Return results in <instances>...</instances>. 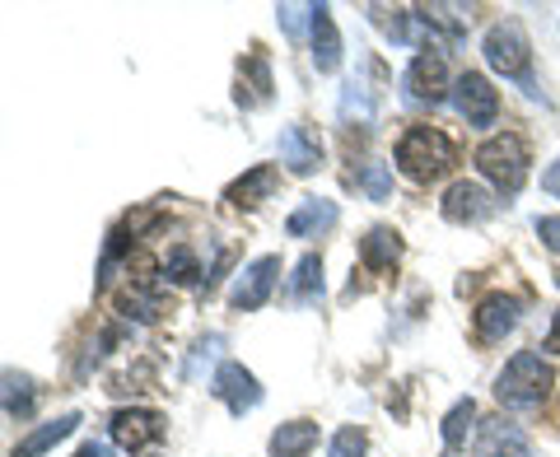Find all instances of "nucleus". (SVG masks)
I'll return each mask as SVG.
<instances>
[{"instance_id":"1","label":"nucleus","mask_w":560,"mask_h":457,"mask_svg":"<svg viewBox=\"0 0 560 457\" xmlns=\"http://www.w3.org/2000/svg\"><path fill=\"white\" fill-rule=\"evenodd\" d=\"M453 164H458V145H453L440 127H411L397 140V168L407 173L411 183L444 178V173H453Z\"/></svg>"},{"instance_id":"2","label":"nucleus","mask_w":560,"mask_h":457,"mask_svg":"<svg viewBox=\"0 0 560 457\" xmlns=\"http://www.w3.org/2000/svg\"><path fill=\"white\" fill-rule=\"evenodd\" d=\"M551 383L556 378H551L547 360L533 355V350H518V355L500 368L495 397H500V407H510V411H533L551 397Z\"/></svg>"},{"instance_id":"3","label":"nucleus","mask_w":560,"mask_h":457,"mask_svg":"<svg viewBox=\"0 0 560 457\" xmlns=\"http://www.w3.org/2000/svg\"><path fill=\"white\" fill-rule=\"evenodd\" d=\"M477 168L500 197H518V187L528 183V145H523V136H514V131L490 136L477 150Z\"/></svg>"},{"instance_id":"4","label":"nucleus","mask_w":560,"mask_h":457,"mask_svg":"<svg viewBox=\"0 0 560 457\" xmlns=\"http://www.w3.org/2000/svg\"><path fill=\"white\" fill-rule=\"evenodd\" d=\"M481 51H486V66L495 70V75L518 80L528 94H537L533 90V47H528V33H523L514 20H504V24L490 28Z\"/></svg>"},{"instance_id":"5","label":"nucleus","mask_w":560,"mask_h":457,"mask_svg":"<svg viewBox=\"0 0 560 457\" xmlns=\"http://www.w3.org/2000/svg\"><path fill=\"white\" fill-rule=\"evenodd\" d=\"M401 90H407L411 103H444L448 98V66H444V51H416L411 66L401 70Z\"/></svg>"},{"instance_id":"6","label":"nucleus","mask_w":560,"mask_h":457,"mask_svg":"<svg viewBox=\"0 0 560 457\" xmlns=\"http://www.w3.org/2000/svg\"><path fill=\"white\" fill-rule=\"evenodd\" d=\"M108 434H113V444H117V448H127V453H145V448H154V444H164L168 420H164L160 411H145V407L113 411Z\"/></svg>"},{"instance_id":"7","label":"nucleus","mask_w":560,"mask_h":457,"mask_svg":"<svg viewBox=\"0 0 560 457\" xmlns=\"http://www.w3.org/2000/svg\"><path fill=\"white\" fill-rule=\"evenodd\" d=\"M453 108L467 117V127H495L500 121V94L490 90V80L477 75V70H463L458 80H453Z\"/></svg>"},{"instance_id":"8","label":"nucleus","mask_w":560,"mask_h":457,"mask_svg":"<svg viewBox=\"0 0 560 457\" xmlns=\"http://www.w3.org/2000/svg\"><path fill=\"white\" fill-rule=\"evenodd\" d=\"M276 154H280V164H285V173H294V178H313V173L323 168V136L313 127H304V121H290L276 140Z\"/></svg>"},{"instance_id":"9","label":"nucleus","mask_w":560,"mask_h":457,"mask_svg":"<svg viewBox=\"0 0 560 457\" xmlns=\"http://www.w3.org/2000/svg\"><path fill=\"white\" fill-rule=\"evenodd\" d=\"M210 392H215L224 407H230V415H248V411L261 407V383L238 360H224L215 368V378H210Z\"/></svg>"},{"instance_id":"10","label":"nucleus","mask_w":560,"mask_h":457,"mask_svg":"<svg viewBox=\"0 0 560 457\" xmlns=\"http://www.w3.org/2000/svg\"><path fill=\"white\" fill-rule=\"evenodd\" d=\"M440 210H444L448 224H486L490 215H500V201L490 197L481 183H453V187L444 191Z\"/></svg>"},{"instance_id":"11","label":"nucleus","mask_w":560,"mask_h":457,"mask_svg":"<svg viewBox=\"0 0 560 457\" xmlns=\"http://www.w3.org/2000/svg\"><path fill=\"white\" fill-rule=\"evenodd\" d=\"M276 276H280V257H257V261H248V267L238 271L234 290H230V304H234L238 313H257V308L271 298Z\"/></svg>"},{"instance_id":"12","label":"nucleus","mask_w":560,"mask_h":457,"mask_svg":"<svg viewBox=\"0 0 560 457\" xmlns=\"http://www.w3.org/2000/svg\"><path fill=\"white\" fill-rule=\"evenodd\" d=\"M518 318H523V298L518 294H486L477 304V313H471V323H477V341H486V345L504 341L518 327Z\"/></svg>"},{"instance_id":"13","label":"nucleus","mask_w":560,"mask_h":457,"mask_svg":"<svg viewBox=\"0 0 560 457\" xmlns=\"http://www.w3.org/2000/svg\"><path fill=\"white\" fill-rule=\"evenodd\" d=\"M308 38H313V66H318V75H331V70L341 66V33H337V20H331L327 5H313Z\"/></svg>"},{"instance_id":"14","label":"nucleus","mask_w":560,"mask_h":457,"mask_svg":"<svg viewBox=\"0 0 560 457\" xmlns=\"http://www.w3.org/2000/svg\"><path fill=\"white\" fill-rule=\"evenodd\" d=\"M75 425H80V415L75 411H66V415H57V420H47V425H38V430H28L20 444L10 448V457H43V453H51L61 444V438H70L75 434Z\"/></svg>"},{"instance_id":"15","label":"nucleus","mask_w":560,"mask_h":457,"mask_svg":"<svg viewBox=\"0 0 560 457\" xmlns=\"http://www.w3.org/2000/svg\"><path fill=\"white\" fill-rule=\"evenodd\" d=\"M341 220V210H337V201H323V197H308L294 215L285 220V234L290 238H318V234H327L331 224Z\"/></svg>"},{"instance_id":"16","label":"nucleus","mask_w":560,"mask_h":457,"mask_svg":"<svg viewBox=\"0 0 560 457\" xmlns=\"http://www.w3.org/2000/svg\"><path fill=\"white\" fill-rule=\"evenodd\" d=\"M276 187H280V168H276V164H257V168L243 173L238 183H230L224 201H230V206H261Z\"/></svg>"},{"instance_id":"17","label":"nucleus","mask_w":560,"mask_h":457,"mask_svg":"<svg viewBox=\"0 0 560 457\" xmlns=\"http://www.w3.org/2000/svg\"><path fill=\"white\" fill-rule=\"evenodd\" d=\"M477 457H533V448H528V438H523V430H518V425L490 420V425H481Z\"/></svg>"},{"instance_id":"18","label":"nucleus","mask_w":560,"mask_h":457,"mask_svg":"<svg viewBox=\"0 0 560 457\" xmlns=\"http://www.w3.org/2000/svg\"><path fill=\"white\" fill-rule=\"evenodd\" d=\"M360 261H364L370 271H393L397 261H401V238H397V228H388V224L370 228V234L360 238Z\"/></svg>"},{"instance_id":"19","label":"nucleus","mask_w":560,"mask_h":457,"mask_svg":"<svg viewBox=\"0 0 560 457\" xmlns=\"http://www.w3.org/2000/svg\"><path fill=\"white\" fill-rule=\"evenodd\" d=\"M271 457H308L313 448H318V425L313 420H290V425H280L271 434Z\"/></svg>"},{"instance_id":"20","label":"nucleus","mask_w":560,"mask_h":457,"mask_svg":"<svg viewBox=\"0 0 560 457\" xmlns=\"http://www.w3.org/2000/svg\"><path fill=\"white\" fill-rule=\"evenodd\" d=\"M238 103L243 108H261V103H271V70H267V61L253 57L238 66Z\"/></svg>"},{"instance_id":"21","label":"nucleus","mask_w":560,"mask_h":457,"mask_svg":"<svg viewBox=\"0 0 560 457\" xmlns=\"http://www.w3.org/2000/svg\"><path fill=\"white\" fill-rule=\"evenodd\" d=\"M290 298H294V304H318V298H323V257L318 253H304L300 261H294Z\"/></svg>"},{"instance_id":"22","label":"nucleus","mask_w":560,"mask_h":457,"mask_svg":"<svg viewBox=\"0 0 560 457\" xmlns=\"http://www.w3.org/2000/svg\"><path fill=\"white\" fill-rule=\"evenodd\" d=\"M364 75H370V66H364ZM346 80L341 90V117L346 121H374V103H378V90H370V80Z\"/></svg>"},{"instance_id":"23","label":"nucleus","mask_w":560,"mask_h":457,"mask_svg":"<svg viewBox=\"0 0 560 457\" xmlns=\"http://www.w3.org/2000/svg\"><path fill=\"white\" fill-rule=\"evenodd\" d=\"M33 407H38V383H33L28 374H14V368H5V415L10 420H28Z\"/></svg>"},{"instance_id":"24","label":"nucleus","mask_w":560,"mask_h":457,"mask_svg":"<svg viewBox=\"0 0 560 457\" xmlns=\"http://www.w3.org/2000/svg\"><path fill=\"white\" fill-rule=\"evenodd\" d=\"M471 420H477V401L463 397V401H453V411L444 415V448L448 453H458L463 448V438L471 430Z\"/></svg>"},{"instance_id":"25","label":"nucleus","mask_w":560,"mask_h":457,"mask_svg":"<svg viewBox=\"0 0 560 457\" xmlns=\"http://www.w3.org/2000/svg\"><path fill=\"white\" fill-rule=\"evenodd\" d=\"M164 280H168V285H201L197 253H191L187 243H178V248L168 253V261H164Z\"/></svg>"},{"instance_id":"26","label":"nucleus","mask_w":560,"mask_h":457,"mask_svg":"<svg viewBox=\"0 0 560 457\" xmlns=\"http://www.w3.org/2000/svg\"><path fill=\"white\" fill-rule=\"evenodd\" d=\"M364 448H370V438H364V430H360V425H341L337 434H331L327 457H364Z\"/></svg>"},{"instance_id":"27","label":"nucleus","mask_w":560,"mask_h":457,"mask_svg":"<svg viewBox=\"0 0 560 457\" xmlns=\"http://www.w3.org/2000/svg\"><path fill=\"white\" fill-rule=\"evenodd\" d=\"M355 183L364 187V197H370V201H388L393 197V173H388V164H364V173H360Z\"/></svg>"},{"instance_id":"28","label":"nucleus","mask_w":560,"mask_h":457,"mask_svg":"<svg viewBox=\"0 0 560 457\" xmlns=\"http://www.w3.org/2000/svg\"><path fill=\"white\" fill-rule=\"evenodd\" d=\"M280 24H285L290 38H300V28H304V14H313V5H280Z\"/></svg>"},{"instance_id":"29","label":"nucleus","mask_w":560,"mask_h":457,"mask_svg":"<svg viewBox=\"0 0 560 457\" xmlns=\"http://www.w3.org/2000/svg\"><path fill=\"white\" fill-rule=\"evenodd\" d=\"M533 228H537V238L547 243L551 253H560V215H537V224H533Z\"/></svg>"},{"instance_id":"30","label":"nucleus","mask_w":560,"mask_h":457,"mask_svg":"<svg viewBox=\"0 0 560 457\" xmlns=\"http://www.w3.org/2000/svg\"><path fill=\"white\" fill-rule=\"evenodd\" d=\"M220 345H224V337H206V341H201V350H206V360H210V355H215V350H220ZM197 368H201V355H197V360H191V364H187V374H197Z\"/></svg>"},{"instance_id":"31","label":"nucleus","mask_w":560,"mask_h":457,"mask_svg":"<svg viewBox=\"0 0 560 457\" xmlns=\"http://www.w3.org/2000/svg\"><path fill=\"white\" fill-rule=\"evenodd\" d=\"M541 191H551V197H560V160L541 173Z\"/></svg>"},{"instance_id":"32","label":"nucleus","mask_w":560,"mask_h":457,"mask_svg":"<svg viewBox=\"0 0 560 457\" xmlns=\"http://www.w3.org/2000/svg\"><path fill=\"white\" fill-rule=\"evenodd\" d=\"M75 457H113V448H108V444H98V438H90V444H84Z\"/></svg>"},{"instance_id":"33","label":"nucleus","mask_w":560,"mask_h":457,"mask_svg":"<svg viewBox=\"0 0 560 457\" xmlns=\"http://www.w3.org/2000/svg\"><path fill=\"white\" fill-rule=\"evenodd\" d=\"M547 350H556V355H560V313H556V323H551V337H547Z\"/></svg>"},{"instance_id":"34","label":"nucleus","mask_w":560,"mask_h":457,"mask_svg":"<svg viewBox=\"0 0 560 457\" xmlns=\"http://www.w3.org/2000/svg\"><path fill=\"white\" fill-rule=\"evenodd\" d=\"M556 285H560V267H556Z\"/></svg>"}]
</instances>
